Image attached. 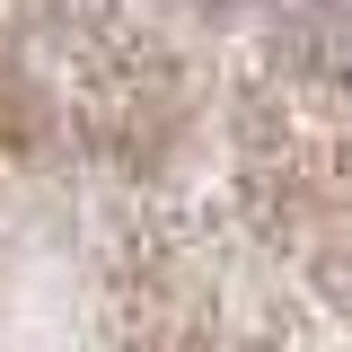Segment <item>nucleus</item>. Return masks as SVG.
Returning <instances> with one entry per match:
<instances>
[{
    "mask_svg": "<svg viewBox=\"0 0 352 352\" xmlns=\"http://www.w3.org/2000/svg\"><path fill=\"white\" fill-rule=\"evenodd\" d=\"M115 44L0 53V352H352V124L300 62Z\"/></svg>",
    "mask_w": 352,
    "mask_h": 352,
    "instance_id": "nucleus-1",
    "label": "nucleus"
}]
</instances>
